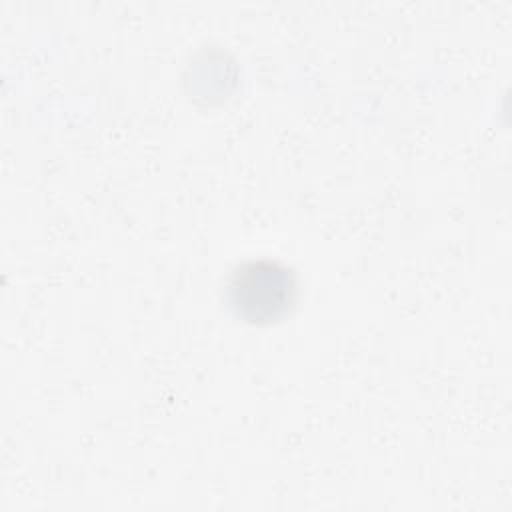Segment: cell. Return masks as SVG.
I'll return each instance as SVG.
<instances>
[{"label":"cell","instance_id":"1","mask_svg":"<svg viewBox=\"0 0 512 512\" xmlns=\"http://www.w3.org/2000/svg\"><path fill=\"white\" fill-rule=\"evenodd\" d=\"M226 292L240 318L268 324L292 310L298 296V280L294 270L278 260L252 258L230 272Z\"/></svg>","mask_w":512,"mask_h":512}]
</instances>
